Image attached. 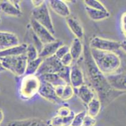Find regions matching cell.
<instances>
[{"mask_svg":"<svg viewBox=\"0 0 126 126\" xmlns=\"http://www.w3.org/2000/svg\"><path fill=\"white\" fill-rule=\"evenodd\" d=\"M30 26L32 30L33 31L43 45L56 40V38L52 33H50L45 27L32 18L30 20Z\"/></svg>","mask_w":126,"mask_h":126,"instance_id":"8","label":"cell"},{"mask_svg":"<svg viewBox=\"0 0 126 126\" xmlns=\"http://www.w3.org/2000/svg\"><path fill=\"white\" fill-rule=\"evenodd\" d=\"M90 54L98 69L105 76L116 73L121 66V59L114 52L90 49Z\"/></svg>","mask_w":126,"mask_h":126,"instance_id":"2","label":"cell"},{"mask_svg":"<svg viewBox=\"0 0 126 126\" xmlns=\"http://www.w3.org/2000/svg\"><path fill=\"white\" fill-rule=\"evenodd\" d=\"M49 124L50 126H64L63 118L55 115L50 120Z\"/></svg>","mask_w":126,"mask_h":126,"instance_id":"31","label":"cell"},{"mask_svg":"<svg viewBox=\"0 0 126 126\" xmlns=\"http://www.w3.org/2000/svg\"><path fill=\"white\" fill-rule=\"evenodd\" d=\"M96 123H97V121H96L95 118L87 114L85 117L82 126H95Z\"/></svg>","mask_w":126,"mask_h":126,"instance_id":"33","label":"cell"},{"mask_svg":"<svg viewBox=\"0 0 126 126\" xmlns=\"http://www.w3.org/2000/svg\"><path fill=\"white\" fill-rule=\"evenodd\" d=\"M66 22L70 30L75 35V38L81 40L83 37L84 32L83 27L80 23L79 22V21L77 18L70 16L69 17L67 18Z\"/></svg>","mask_w":126,"mask_h":126,"instance_id":"19","label":"cell"},{"mask_svg":"<svg viewBox=\"0 0 126 126\" xmlns=\"http://www.w3.org/2000/svg\"><path fill=\"white\" fill-rule=\"evenodd\" d=\"M84 4L85 6H87L90 8L105 11V12L108 11L105 6L101 2L97 1V0H85Z\"/></svg>","mask_w":126,"mask_h":126,"instance_id":"25","label":"cell"},{"mask_svg":"<svg viewBox=\"0 0 126 126\" xmlns=\"http://www.w3.org/2000/svg\"><path fill=\"white\" fill-rule=\"evenodd\" d=\"M70 69L71 66H63L58 73L60 77L67 84H70Z\"/></svg>","mask_w":126,"mask_h":126,"instance_id":"28","label":"cell"},{"mask_svg":"<svg viewBox=\"0 0 126 126\" xmlns=\"http://www.w3.org/2000/svg\"><path fill=\"white\" fill-rule=\"evenodd\" d=\"M87 105V114L95 118L98 114L100 113L101 110L102 103L98 97H95Z\"/></svg>","mask_w":126,"mask_h":126,"instance_id":"23","label":"cell"},{"mask_svg":"<svg viewBox=\"0 0 126 126\" xmlns=\"http://www.w3.org/2000/svg\"><path fill=\"white\" fill-rule=\"evenodd\" d=\"M74 90L81 101L86 105H87L95 97H96L95 93V92L93 90V88H91L85 84L79 88L74 89Z\"/></svg>","mask_w":126,"mask_h":126,"instance_id":"15","label":"cell"},{"mask_svg":"<svg viewBox=\"0 0 126 126\" xmlns=\"http://www.w3.org/2000/svg\"><path fill=\"white\" fill-rule=\"evenodd\" d=\"M69 52L70 47H68L67 45L63 44L62 45V46H60V47L57 49L55 55L57 58L59 59L60 60L63 56H65L66 54H67Z\"/></svg>","mask_w":126,"mask_h":126,"instance_id":"30","label":"cell"},{"mask_svg":"<svg viewBox=\"0 0 126 126\" xmlns=\"http://www.w3.org/2000/svg\"><path fill=\"white\" fill-rule=\"evenodd\" d=\"M40 80L47 82L51 85L57 87L58 86H65L67 85L62 79L59 76L58 74H47L39 77Z\"/></svg>","mask_w":126,"mask_h":126,"instance_id":"22","label":"cell"},{"mask_svg":"<svg viewBox=\"0 0 126 126\" xmlns=\"http://www.w3.org/2000/svg\"><path fill=\"white\" fill-rule=\"evenodd\" d=\"M27 44H20L18 46L6 49L0 51V58L8 57H15L26 54Z\"/></svg>","mask_w":126,"mask_h":126,"instance_id":"18","label":"cell"},{"mask_svg":"<svg viewBox=\"0 0 126 126\" xmlns=\"http://www.w3.org/2000/svg\"><path fill=\"white\" fill-rule=\"evenodd\" d=\"M19 44V39L15 33L0 31V51Z\"/></svg>","mask_w":126,"mask_h":126,"instance_id":"12","label":"cell"},{"mask_svg":"<svg viewBox=\"0 0 126 126\" xmlns=\"http://www.w3.org/2000/svg\"><path fill=\"white\" fill-rule=\"evenodd\" d=\"M89 47L102 51L114 52L121 49V42L95 37L90 41Z\"/></svg>","mask_w":126,"mask_h":126,"instance_id":"7","label":"cell"},{"mask_svg":"<svg viewBox=\"0 0 126 126\" xmlns=\"http://www.w3.org/2000/svg\"><path fill=\"white\" fill-rule=\"evenodd\" d=\"M26 55L27 57L28 61H33L39 57V52L36 47L32 44H28L27 48H26Z\"/></svg>","mask_w":126,"mask_h":126,"instance_id":"26","label":"cell"},{"mask_svg":"<svg viewBox=\"0 0 126 126\" xmlns=\"http://www.w3.org/2000/svg\"><path fill=\"white\" fill-rule=\"evenodd\" d=\"M85 66L90 84L102 103L110 102L111 99H114L115 92L117 91L112 88L106 76L98 69L95 64L90 54V47L85 50Z\"/></svg>","mask_w":126,"mask_h":126,"instance_id":"1","label":"cell"},{"mask_svg":"<svg viewBox=\"0 0 126 126\" xmlns=\"http://www.w3.org/2000/svg\"><path fill=\"white\" fill-rule=\"evenodd\" d=\"M41 86L39 90L38 94L45 100L52 102L53 103L60 104L62 102V100L57 95L55 88L53 85L47 82L41 80Z\"/></svg>","mask_w":126,"mask_h":126,"instance_id":"9","label":"cell"},{"mask_svg":"<svg viewBox=\"0 0 126 126\" xmlns=\"http://www.w3.org/2000/svg\"><path fill=\"white\" fill-rule=\"evenodd\" d=\"M0 61L6 70H8L16 76H21L25 75L28 64L26 54L15 57L0 58Z\"/></svg>","mask_w":126,"mask_h":126,"instance_id":"4","label":"cell"},{"mask_svg":"<svg viewBox=\"0 0 126 126\" xmlns=\"http://www.w3.org/2000/svg\"><path fill=\"white\" fill-rule=\"evenodd\" d=\"M63 66L60 60L54 55L43 59L35 75L40 77L47 74H58Z\"/></svg>","mask_w":126,"mask_h":126,"instance_id":"6","label":"cell"},{"mask_svg":"<svg viewBox=\"0 0 126 126\" xmlns=\"http://www.w3.org/2000/svg\"><path fill=\"white\" fill-rule=\"evenodd\" d=\"M41 80L36 75L25 76L22 78L19 88V93L22 99L29 100L38 93Z\"/></svg>","mask_w":126,"mask_h":126,"instance_id":"3","label":"cell"},{"mask_svg":"<svg viewBox=\"0 0 126 126\" xmlns=\"http://www.w3.org/2000/svg\"><path fill=\"white\" fill-rule=\"evenodd\" d=\"M83 47L80 39L75 38L72 40L70 47V53L72 56L74 61H77L81 57L83 53Z\"/></svg>","mask_w":126,"mask_h":126,"instance_id":"20","label":"cell"},{"mask_svg":"<svg viewBox=\"0 0 126 126\" xmlns=\"http://www.w3.org/2000/svg\"><path fill=\"white\" fill-rule=\"evenodd\" d=\"M87 114L86 112V111H82L75 114L71 126H82L85 117Z\"/></svg>","mask_w":126,"mask_h":126,"instance_id":"29","label":"cell"},{"mask_svg":"<svg viewBox=\"0 0 126 126\" xmlns=\"http://www.w3.org/2000/svg\"><path fill=\"white\" fill-rule=\"evenodd\" d=\"M45 2V1H43V0H32V4L33 5L34 8L40 7V6H42Z\"/></svg>","mask_w":126,"mask_h":126,"instance_id":"37","label":"cell"},{"mask_svg":"<svg viewBox=\"0 0 126 126\" xmlns=\"http://www.w3.org/2000/svg\"><path fill=\"white\" fill-rule=\"evenodd\" d=\"M70 85L74 89H77L85 85L84 75L82 69L75 64L71 66Z\"/></svg>","mask_w":126,"mask_h":126,"instance_id":"14","label":"cell"},{"mask_svg":"<svg viewBox=\"0 0 126 126\" xmlns=\"http://www.w3.org/2000/svg\"><path fill=\"white\" fill-rule=\"evenodd\" d=\"M74 61V59L71 55L70 53H68L67 54L63 56L62 58L60 59L62 64L64 66H71V64H72V62Z\"/></svg>","mask_w":126,"mask_h":126,"instance_id":"34","label":"cell"},{"mask_svg":"<svg viewBox=\"0 0 126 126\" xmlns=\"http://www.w3.org/2000/svg\"><path fill=\"white\" fill-rule=\"evenodd\" d=\"M65 86H57V87H55V88L56 94H57V95L59 97L60 99L61 98L62 95V93L63 92V90H64V87H65Z\"/></svg>","mask_w":126,"mask_h":126,"instance_id":"36","label":"cell"},{"mask_svg":"<svg viewBox=\"0 0 126 126\" xmlns=\"http://www.w3.org/2000/svg\"><path fill=\"white\" fill-rule=\"evenodd\" d=\"M86 13L92 20L98 22L108 18L110 17V13L109 11H102L100 10L90 8L87 6H85Z\"/></svg>","mask_w":126,"mask_h":126,"instance_id":"21","label":"cell"},{"mask_svg":"<svg viewBox=\"0 0 126 126\" xmlns=\"http://www.w3.org/2000/svg\"><path fill=\"white\" fill-rule=\"evenodd\" d=\"M1 18H0V24H1Z\"/></svg>","mask_w":126,"mask_h":126,"instance_id":"41","label":"cell"},{"mask_svg":"<svg viewBox=\"0 0 126 126\" xmlns=\"http://www.w3.org/2000/svg\"><path fill=\"white\" fill-rule=\"evenodd\" d=\"M74 93H75V90L74 88L71 86L70 84H67L64 87L63 92L60 99L62 101H67L72 99Z\"/></svg>","mask_w":126,"mask_h":126,"instance_id":"27","label":"cell"},{"mask_svg":"<svg viewBox=\"0 0 126 126\" xmlns=\"http://www.w3.org/2000/svg\"><path fill=\"white\" fill-rule=\"evenodd\" d=\"M32 18L45 27L50 33L53 35L55 34V30L53 25L50 11L46 2L38 8H35L32 10Z\"/></svg>","mask_w":126,"mask_h":126,"instance_id":"5","label":"cell"},{"mask_svg":"<svg viewBox=\"0 0 126 126\" xmlns=\"http://www.w3.org/2000/svg\"><path fill=\"white\" fill-rule=\"evenodd\" d=\"M3 119H4V114H3L2 110L0 109V124L3 121Z\"/></svg>","mask_w":126,"mask_h":126,"instance_id":"39","label":"cell"},{"mask_svg":"<svg viewBox=\"0 0 126 126\" xmlns=\"http://www.w3.org/2000/svg\"><path fill=\"white\" fill-rule=\"evenodd\" d=\"M121 49L125 53H126V40L121 42Z\"/></svg>","mask_w":126,"mask_h":126,"instance_id":"38","label":"cell"},{"mask_svg":"<svg viewBox=\"0 0 126 126\" xmlns=\"http://www.w3.org/2000/svg\"><path fill=\"white\" fill-rule=\"evenodd\" d=\"M72 112V110H71L68 107H61L57 110V115L63 118L67 117L70 115Z\"/></svg>","mask_w":126,"mask_h":126,"instance_id":"32","label":"cell"},{"mask_svg":"<svg viewBox=\"0 0 126 126\" xmlns=\"http://www.w3.org/2000/svg\"><path fill=\"white\" fill-rule=\"evenodd\" d=\"M62 45H63L62 41L57 40L50 43L45 44L41 51L39 52V57L44 59L54 55L57 49Z\"/></svg>","mask_w":126,"mask_h":126,"instance_id":"16","label":"cell"},{"mask_svg":"<svg viewBox=\"0 0 126 126\" xmlns=\"http://www.w3.org/2000/svg\"><path fill=\"white\" fill-rule=\"evenodd\" d=\"M7 126H50L43 120L38 118H29L26 119L18 120L9 122Z\"/></svg>","mask_w":126,"mask_h":126,"instance_id":"17","label":"cell"},{"mask_svg":"<svg viewBox=\"0 0 126 126\" xmlns=\"http://www.w3.org/2000/svg\"><path fill=\"white\" fill-rule=\"evenodd\" d=\"M19 1H1L0 11L5 15L10 17H19L22 15Z\"/></svg>","mask_w":126,"mask_h":126,"instance_id":"10","label":"cell"},{"mask_svg":"<svg viewBox=\"0 0 126 126\" xmlns=\"http://www.w3.org/2000/svg\"><path fill=\"white\" fill-rule=\"evenodd\" d=\"M5 70H6L5 68H4V67H3V64H2L1 62L0 61V72L4 71H5Z\"/></svg>","mask_w":126,"mask_h":126,"instance_id":"40","label":"cell"},{"mask_svg":"<svg viewBox=\"0 0 126 126\" xmlns=\"http://www.w3.org/2000/svg\"><path fill=\"white\" fill-rule=\"evenodd\" d=\"M121 28L124 36L126 38V12L123 13L121 16Z\"/></svg>","mask_w":126,"mask_h":126,"instance_id":"35","label":"cell"},{"mask_svg":"<svg viewBox=\"0 0 126 126\" xmlns=\"http://www.w3.org/2000/svg\"><path fill=\"white\" fill-rule=\"evenodd\" d=\"M43 61V59L41 58V57H38V58L33 60V61H28L25 76L36 75V72L38 70L39 68L40 67Z\"/></svg>","mask_w":126,"mask_h":126,"instance_id":"24","label":"cell"},{"mask_svg":"<svg viewBox=\"0 0 126 126\" xmlns=\"http://www.w3.org/2000/svg\"><path fill=\"white\" fill-rule=\"evenodd\" d=\"M48 3L51 10L60 17L67 18L70 16V10L64 1L50 0Z\"/></svg>","mask_w":126,"mask_h":126,"instance_id":"13","label":"cell"},{"mask_svg":"<svg viewBox=\"0 0 126 126\" xmlns=\"http://www.w3.org/2000/svg\"><path fill=\"white\" fill-rule=\"evenodd\" d=\"M107 79L113 90L120 92H126V73L107 76Z\"/></svg>","mask_w":126,"mask_h":126,"instance_id":"11","label":"cell"}]
</instances>
